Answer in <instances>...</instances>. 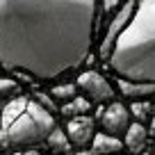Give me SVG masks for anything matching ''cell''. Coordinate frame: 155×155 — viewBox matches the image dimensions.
<instances>
[{
	"label": "cell",
	"instance_id": "6da1fadb",
	"mask_svg": "<svg viewBox=\"0 0 155 155\" xmlns=\"http://www.w3.org/2000/svg\"><path fill=\"white\" fill-rule=\"evenodd\" d=\"M96 0H0V64L53 80L89 57Z\"/></svg>",
	"mask_w": 155,
	"mask_h": 155
},
{
	"label": "cell",
	"instance_id": "7a4b0ae2",
	"mask_svg": "<svg viewBox=\"0 0 155 155\" xmlns=\"http://www.w3.org/2000/svg\"><path fill=\"white\" fill-rule=\"evenodd\" d=\"M110 66L123 80L155 82V0H137L130 23L112 48Z\"/></svg>",
	"mask_w": 155,
	"mask_h": 155
},
{
	"label": "cell",
	"instance_id": "3957f363",
	"mask_svg": "<svg viewBox=\"0 0 155 155\" xmlns=\"http://www.w3.org/2000/svg\"><path fill=\"white\" fill-rule=\"evenodd\" d=\"M55 130V119L46 105L28 96H16L2 110L0 119V146L30 148L48 139Z\"/></svg>",
	"mask_w": 155,
	"mask_h": 155
},
{
	"label": "cell",
	"instance_id": "277c9868",
	"mask_svg": "<svg viewBox=\"0 0 155 155\" xmlns=\"http://www.w3.org/2000/svg\"><path fill=\"white\" fill-rule=\"evenodd\" d=\"M78 89H82L84 96L91 103H105L114 98V87L107 82V78H103L96 71H87L78 75Z\"/></svg>",
	"mask_w": 155,
	"mask_h": 155
},
{
	"label": "cell",
	"instance_id": "5b68a950",
	"mask_svg": "<svg viewBox=\"0 0 155 155\" xmlns=\"http://www.w3.org/2000/svg\"><path fill=\"white\" fill-rule=\"evenodd\" d=\"M135 7H137L135 0H128L121 9L116 12V16L112 18L110 28H107V32H105V39H103V44H101V57H103V59H110L112 48H114V44H116V39L121 37V32L126 30V25L130 23L132 14H135Z\"/></svg>",
	"mask_w": 155,
	"mask_h": 155
},
{
	"label": "cell",
	"instance_id": "8992f818",
	"mask_svg": "<svg viewBox=\"0 0 155 155\" xmlns=\"http://www.w3.org/2000/svg\"><path fill=\"white\" fill-rule=\"evenodd\" d=\"M98 119H101L105 132L112 135V137H123L128 132V128H130V123H132V114L123 103H112L107 110L101 112Z\"/></svg>",
	"mask_w": 155,
	"mask_h": 155
},
{
	"label": "cell",
	"instance_id": "52a82bcc",
	"mask_svg": "<svg viewBox=\"0 0 155 155\" xmlns=\"http://www.w3.org/2000/svg\"><path fill=\"white\" fill-rule=\"evenodd\" d=\"M66 137L75 146H89L94 141V137H96L94 119H89V116H75V119H71L66 126Z\"/></svg>",
	"mask_w": 155,
	"mask_h": 155
},
{
	"label": "cell",
	"instance_id": "ba28073f",
	"mask_svg": "<svg viewBox=\"0 0 155 155\" xmlns=\"http://www.w3.org/2000/svg\"><path fill=\"white\" fill-rule=\"evenodd\" d=\"M119 91L130 101H148L150 96H155V82H137L119 78Z\"/></svg>",
	"mask_w": 155,
	"mask_h": 155
},
{
	"label": "cell",
	"instance_id": "9c48e42d",
	"mask_svg": "<svg viewBox=\"0 0 155 155\" xmlns=\"http://www.w3.org/2000/svg\"><path fill=\"white\" fill-rule=\"evenodd\" d=\"M146 139H148V130H146L144 123H130V128H128V132L123 135V144H126L128 150H132V153H141L146 146Z\"/></svg>",
	"mask_w": 155,
	"mask_h": 155
},
{
	"label": "cell",
	"instance_id": "30bf717a",
	"mask_svg": "<svg viewBox=\"0 0 155 155\" xmlns=\"http://www.w3.org/2000/svg\"><path fill=\"white\" fill-rule=\"evenodd\" d=\"M91 148H94V155H116L123 148V141L119 137L107 135V132H98L91 141Z\"/></svg>",
	"mask_w": 155,
	"mask_h": 155
},
{
	"label": "cell",
	"instance_id": "8fae6325",
	"mask_svg": "<svg viewBox=\"0 0 155 155\" xmlns=\"http://www.w3.org/2000/svg\"><path fill=\"white\" fill-rule=\"evenodd\" d=\"M48 148L50 153H57V155H66L68 150H71V144H68V137L64 130H59V128H55L53 132L48 135Z\"/></svg>",
	"mask_w": 155,
	"mask_h": 155
},
{
	"label": "cell",
	"instance_id": "7c38bea8",
	"mask_svg": "<svg viewBox=\"0 0 155 155\" xmlns=\"http://www.w3.org/2000/svg\"><path fill=\"white\" fill-rule=\"evenodd\" d=\"M87 110H89V101L87 98H71V103H68V105H64L62 107V114L66 116H73V119H75V116H84L87 114Z\"/></svg>",
	"mask_w": 155,
	"mask_h": 155
},
{
	"label": "cell",
	"instance_id": "4fadbf2b",
	"mask_svg": "<svg viewBox=\"0 0 155 155\" xmlns=\"http://www.w3.org/2000/svg\"><path fill=\"white\" fill-rule=\"evenodd\" d=\"M130 114L135 116L139 123H144L148 116H153V105L148 101H132V107H130Z\"/></svg>",
	"mask_w": 155,
	"mask_h": 155
},
{
	"label": "cell",
	"instance_id": "5bb4252c",
	"mask_svg": "<svg viewBox=\"0 0 155 155\" xmlns=\"http://www.w3.org/2000/svg\"><path fill=\"white\" fill-rule=\"evenodd\" d=\"M21 91V87L9 80V78H0V96H16Z\"/></svg>",
	"mask_w": 155,
	"mask_h": 155
},
{
	"label": "cell",
	"instance_id": "9a60e30c",
	"mask_svg": "<svg viewBox=\"0 0 155 155\" xmlns=\"http://www.w3.org/2000/svg\"><path fill=\"white\" fill-rule=\"evenodd\" d=\"M75 89H78V84H59V87H55L53 89V96H57V98H64V101H71V98H75Z\"/></svg>",
	"mask_w": 155,
	"mask_h": 155
},
{
	"label": "cell",
	"instance_id": "2e32d148",
	"mask_svg": "<svg viewBox=\"0 0 155 155\" xmlns=\"http://www.w3.org/2000/svg\"><path fill=\"white\" fill-rule=\"evenodd\" d=\"M23 155H37V153H32V150H28V153H23Z\"/></svg>",
	"mask_w": 155,
	"mask_h": 155
},
{
	"label": "cell",
	"instance_id": "e0dca14e",
	"mask_svg": "<svg viewBox=\"0 0 155 155\" xmlns=\"http://www.w3.org/2000/svg\"><path fill=\"white\" fill-rule=\"evenodd\" d=\"M153 130H155V114H153Z\"/></svg>",
	"mask_w": 155,
	"mask_h": 155
},
{
	"label": "cell",
	"instance_id": "ac0fdd59",
	"mask_svg": "<svg viewBox=\"0 0 155 155\" xmlns=\"http://www.w3.org/2000/svg\"><path fill=\"white\" fill-rule=\"evenodd\" d=\"M153 148H155V141H153Z\"/></svg>",
	"mask_w": 155,
	"mask_h": 155
}]
</instances>
